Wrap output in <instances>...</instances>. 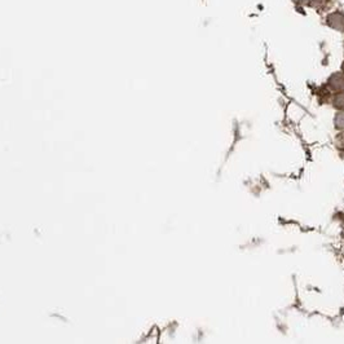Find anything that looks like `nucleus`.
<instances>
[{
  "mask_svg": "<svg viewBox=\"0 0 344 344\" xmlns=\"http://www.w3.org/2000/svg\"><path fill=\"white\" fill-rule=\"evenodd\" d=\"M334 125L338 130H344V110L337 113L334 118Z\"/></svg>",
  "mask_w": 344,
  "mask_h": 344,
  "instance_id": "obj_4",
  "label": "nucleus"
},
{
  "mask_svg": "<svg viewBox=\"0 0 344 344\" xmlns=\"http://www.w3.org/2000/svg\"><path fill=\"white\" fill-rule=\"evenodd\" d=\"M342 73H343V75H344V62H343V66H342Z\"/></svg>",
  "mask_w": 344,
  "mask_h": 344,
  "instance_id": "obj_5",
  "label": "nucleus"
},
{
  "mask_svg": "<svg viewBox=\"0 0 344 344\" xmlns=\"http://www.w3.org/2000/svg\"><path fill=\"white\" fill-rule=\"evenodd\" d=\"M328 25L334 30L344 31V14L341 12H334L328 16Z\"/></svg>",
  "mask_w": 344,
  "mask_h": 344,
  "instance_id": "obj_1",
  "label": "nucleus"
},
{
  "mask_svg": "<svg viewBox=\"0 0 344 344\" xmlns=\"http://www.w3.org/2000/svg\"><path fill=\"white\" fill-rule=\"evenodd\" d=\"M333 105L339 110H344V89L335 93L334 99H333Z\"/></svg>",
  "mask_w": 344,
  "mask_h": 344,
  "instance_id": "obj_3",
  "label": "nucleus"
},
{
  "mask_svg": "<svg viewBox=\"0 0 344 344\" xmlns=\"http://www.w3.org/2000/svg\"><path fill=\"white\" fill-rule=\"evenodd\" d=\"M329 87L335 91V92H339V91H343L344 89V75L343 73H335L333 74L332 77L329 78Z\"/></svg>",
  "mask_w": 344,
  "mask_h": 344,
  "instance_id": "obj_2",
  "label": "nucleus"
}]
</instances>
